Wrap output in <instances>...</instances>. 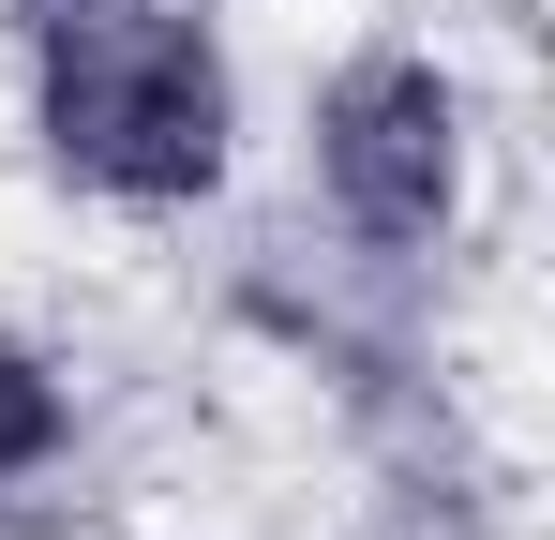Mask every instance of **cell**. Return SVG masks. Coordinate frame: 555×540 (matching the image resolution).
<instances>
[{
	"instance_id": "1",
	"label": "cell",
	"mask_w": 555,
	"mask_h": 540,
	"mask_svg": "<svg viewBox=\"0 0 555 540\" xmlns=\"http://www.w3.org/2000/svg\"><path fill=\"white\" fill-rule=\"evenodd\" d=\"M30 136L105 210H195L241 166V76L195 0H61L30 15Z\"/></svg>"
},
{
	"instance_id": "2",
	"label": "cell",
	"mask_w": 555,
	"mask_h": 540,
	"mask_svg": "<svg viewBox=\"0 0 555 540\" xmlns=\"http://www.w3.org/2000/svg\"><path fill=\"white\" fill-rule=\"evenodd\" d=\"M315 195L361 256H436L465 210V90L421 46H361L346 76L315 90Z\"/></svg>"
},
{
	"instance_id": "3",
	"label": "cell",
	"mask_w": 555,
	"mask_h": 540,
	"mask_svg": "<svg viewBox=\"0 0 555 540\" xmlns=\"http://www.w3.org/2000/svg\"><path fill=\"white\" fill-rule=\"evenodd\" d=\"M61 436H76V390L46 375V346H15V331H0V480H46Z\"/></svg>"
},
{
	"instance_id": "4",
	"label": "cell",
	"mask_w": 555,
	"mask_h": 540,
	"mask_svg": "<svg viewBox=\"0 0 555 540\" xmlns=\"http://www.w3.org/2000/svg\"><path fill=\"white\" fill-rule=\"evenodd\" d=\"M30 15H61V0H30Z\"/></svg>"
}]
</instances>
